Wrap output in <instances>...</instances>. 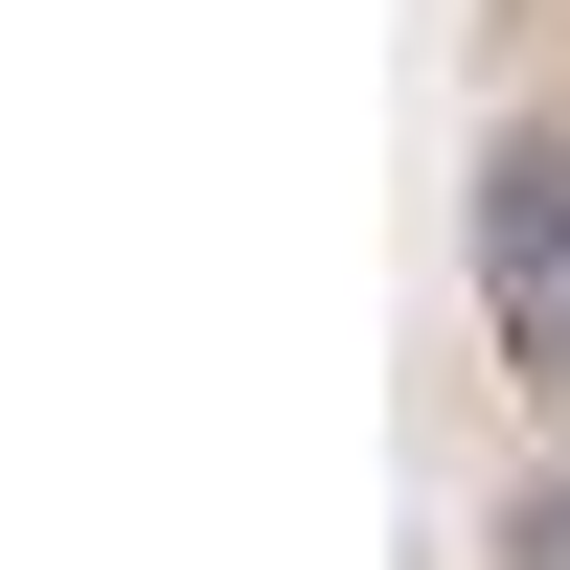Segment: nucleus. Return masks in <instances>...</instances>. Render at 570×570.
Listing matches in <instances>:
<instances>
[{
	"label": "nucleus",
	"mask_w": 570,
	"mask_h": 570,
	"mask_svg": "<svg viewBox=\"0 0 570 570\" xmlns=\"http://www.w3.org/2000/svg\"><path fill=\"white\" fill-rule=\"evenodd\" d=\"M480 297H502V365L570 389V137H502L480 160Z\"/></svg>",
	"instance_id": "1"
}]
</instances>
